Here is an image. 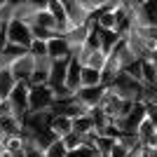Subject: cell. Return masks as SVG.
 <instances>
[{
	"instance_id": "cell-1",
	"label": "cell",
	"mask_w": 157,
	"mask_h": 157,
	"mask_svg": "<svg viewBox=\"0 0 157 157\" xmlns=\"http://www.w3.org/2000/svg\"><path fill=\"white\" fill-rule=\"evenodd\" d=\"M108 87H113L115 92L120 94L122 98H131V101H141V96H143V82L138 78H134V75H129L127 71H120V75L115 78V82L113 85H108Z\"/></svg>"
},
{
	"instance_id": "cell-2",
	"label": "cell",
	"mask_w": 157,
	"mask_h": 157,
	"mask_svg": "<svg viewBox=\"0 0 157 157\" xmlns=\"http://www.w3.org/2000/svg\"><path fill=\"white\" fill-rule=\"evenodd\" d=\"M31 110H52L56 103V89L52 85H31Z\"/></svg>"
},
{
	"instance_id": "cell-3",
	"label": "cell",
	"mask_w": 157,
	"mask_h": 157,
	"mask_svg": "<svg viewBox=\"0 0 157 157\" xmlns=\"http://www.w3.org/2000/svg\"><path fill=\"white\" fill-rule=\"evenodd\" d=\"M148 117V105L143 103V101H136L134 103V108H131L129 113H127L122 120H115L120 124V129H122V134H136L138 127H141V122Z\"/></svg>"
},
{
	"instance_id": "cell-4",
	"label": "cell",
	"mask_w": 157,
	"mask_h": 157,
	"mask_svg": "<svg viewBox=\"0 0 157 157\" xmlns=\"http://www.w3.org/2000/svg\"><path fill=\"white\" fill-rule=\"evenodd\" d=\"M7 42H14V45H21L26 47L33 42V33H31V24L26 21H19V19H12L7 24Z\"/></svg>"
},
{
	"instance_id": "cell-5",
	"label": "cell",
	"mask_w": 157,
	"mask_h": 157,
	"mask_svg": "<svg viewBox=\"0 0 157 157\" xmlns=\"http://www.w3.org/2000/svg\"><path fill=\"white\" fill-rule=\"evenodd\" d=\"M28 94H31V82H17L14 92L10 94V98H12V103H14V110H17V115H19L21 120H24V115H26V113H31V101H28Z\"/></svg>"
},
{
	"instance_id": "cell-6",
	"label": "cell",
	"mask_w": 157,
	"mask_h": 157,
	"mask_svg": "<svg viewBox=\"0 0 157 157\" xmlns=\"http://www.w3.org/2000/svg\"><path fill=\"white\" fill-rule=\"evenodd\" d=\"M33 68H35V56H33L31 52L21 54L19 59H14L12 63H10V71H12V75L19 80V82H28V80H31Z\"/></svg>"
},
{
	"instance_id": "cell-7",
	"label": "cell",
	"mask_w": 157,
	"mask_h": 157,
	"mask_svg": "<svg viewBox=\"0 0 157 157\" xmlns=\"http://www.w3.org/2000/svg\"><path fill=\"white\" fill-rule=\"evenodd\" d=\"M47 54H49V59L56 61V59H71L73 52H71V45H68V40H66L63 33H56L54 38L47 40Z\"/></svg>"
},
{
	"instance_id": "cell-8",
	"label": "cell",
	"mask_w": 157,
	"mask_h": 157,
	"mask_svg": "<svg viewBox=\"0 0 157 157\" xmlns=\"http://www.w3.org/2000/svg\"><path fill=\"white\" fill-rule=\"evenodd\" d=\"M105 94V85H96V87H80L75 92V98H78L82 105L87 108H96L101 103V98Z\"/></svg>"
},
{
	"instance_id": "cell-9",
	"label": "cell",
	"mask_w": 157,
	"mask_h": 157,
	"mask_svg": "<svg viewBox=\"0 0 157 157\" xmlns=\"http://www.w3.org/2000/svg\"><path fill=\"white\" fill-rule=\"evenodd\" d=\"M92 26H94V17H92L89 24L78 26V28H71V31L63 33L66 40H68V45H71V52L73 54H78L80 49H82V45H85V40H87V35H89V31H92Z\"/></svg>"
},
{
	"instance_id": "cell-10",
	"label": "cell",
	"mask_w": 157,
	"mask_h": 157,
	"mask_svg": "<svg viewBox=\"0 0 157 157\" xmlns=\"http://www.w3.org/2000/svg\"><path fill=\"white\" fill-rule=\"evenodd\" d=\"M63 87L68 89V92H73V94L82 87V63H80L75 56H71V61H68V73H66Z\"/></svg>"
},
{
	"instance_id": "cell-11",
	"label": "cell",
	"mask_w": 157,
	"mask_h": 157,
	"mask_svg": "<svg viewBox=\"0 0 157 157\" xmlns=\"http://www.w3.org/2000/svg\"><path fill=\"white\" fill-rule=\"evenodd\" d=\"M49 68H52V59L49 56H40L35 59V68L31 73V85H49Z\"/></svg>"
},
{
	"instance_id": "cell-12",
	"label": "cell",
	"mask_w": 157,
	"mask_h": 157,
	"mask_svg": "<svg viewBox=\"0 0 157 157\" xmlns=\"http://www.w3.org/2000/svg\"><path fill=\"white\" fill-rule=\"evenodd\" d=\"M136 136H138V143L143 145V148H157V129H155V124H152L148 117L141 122Z\"/></svg>"
},
{
	"instance_id": "cell-13",
	"label": "cell",
	"mask_w": 157,
	"mask_h": 157,
	"mask_svg": "<svg viewBox=\"0 0 157 157\" xmlns=\"http://www.w3.org/2000/svg\"><path fill=\"white\" fill-rule=\"evenodd\" d=\"M68 61L71 59H56L52 61V68H49V85L54 89H61L66 82V73H68Z\"/></svg>"
},
{
	"instance_id": "cell-14",
	"label": "cell",
	"mask_w": 157,
	"mask_h": 157,
	"mask_svg": "<svg viewBox=\"0 0 157 157\" xmlns=\"http://www.w3.org/2000/svg\"><path fill=\"white\" fill-rule=\"evenodd\" d=\"M49 129H52L59 138H63L66 134H71V131H73V117L61 115V113H54L52 120H49Z\"/></svg>"
},
{
	"instance_id": "cell-15",
	"label": "cell",
	"mask_w": 157,
	"mask_h": 157,
	"mask_svg": "<svg viewBox=\"0 0 157 157\" xmlns=\"http://www.w3.org/2000/svg\"><path fill=\"white\" fill-rule=\"evenodd\" d=\"M94 26L96 28H103V31H115L117 21H115V12H113V5L110 7H103L94 14Z\"/></svg>"
},
{
	"instance_id": "cell-16",
	"label": "cell",
	"mask_w": 157,
	"mask_h": 157,
	"mask_svg": "<svg viewBox=\"0 0 157 157\" xmlns=\"http://www.w3.org/2000/svg\"><path fill=\"white\" fill-rule=\"evenodd\" d=\"M0 134H2V136L24 134V120H21L19 115H7V117H0Z\"/></svg>"
},
{
	"instance_id": "cell-17",
	"label": "cell",
	"mask_w": 157,
	"mask_h": 157,
	"mask_svg": "<svg viewBox=\"0 0 157 157\" xmlns=\"http://www.w3.org/2000/svg\"><path fill=\"white\" fill-rule=\"evenodd\" d=\"M120 71H122V66H120V61L115 59V56H108V61H105V66L101 68V85H113L115 82V78L120 75Z\"/></svg>"
},
{
	"instance_id": "cell-18",
	"label": "cell",
	"mask_w": 157,
	"mask_h": 157,
	"mask_svg": "<svg viewBox=\"0 0 157 157\" xmlns=\"http://www.w3.org/2000/svg\"><path fill=\"white\" fill-rule=\"evenodd\" d=\"M47 10L52 12V17L56 19L61 33H63V31H66V24H68V10H66V2H63V0H49Z\"/></svg>"
},
{
	"instance_id": "cell-19",
	"label": "cell",
	"mask_w": 157,
	"mask_h": 157,
	"mask_svg": "<svg viewBox=\"0 0 157 157\" xmlns=\"http://www.w3.org/2000/svg\"><path fill=\"white\" fill-rule=\"evenodd\" d=\"M141 82L143 85H157V61L141 59Z\"/></svg>"
},
{
	"instance_id": "cell-20",
	"label": "cell",
	"mask_w": 157,
	"mask_h": 157,
	"mask_svg": "<svg viewBox=\"0 0 157 157\" xmlns=\"http://www.w3.org/2000/svg\"><path fill=\"white\" fill-rule=\"evenodd\" d=\"M96 31H98V38H101V49L105 54H110L117 47V42L122 40V35L117 31H103V28H96Z\"/></svg>"
},
{
	"instance_id": "cell-21",
	"label": "cell",
	"mask_w": 157,
	"mask_h": 157,
	"mask_svg": "<svg viewBox=\"0 0 157 157\" xmlns=\"http://www.w3.org/2000/svg\"><path fill=\"white\" fill-rule=\"evenodd\" d=\"M24 148H26V136H24V134L2 136V150H7L10 155H14V152H24Z\"/></svg>"
},
{
	"instance_id": "cell-22",
	"label": "cell",
	"mask_w": 157,
	"mask_h": 157,
	"mask_svg": "<svg viewBox=\"0 0 157 157\" xmlns=\"http://www.w3.org/2000/svg\"><path fill=\"white\" fill-rule=\"evenodd\" d=\"M17 82H19V80H17V78L12 75L10 66H7V68H0V96H2V98H5V96H10V94L14 92Z\"/></svg>"
},
{
	"instance_id": "cell-23",
	"label": "cell",
	"mask_w": 157,
	"mask_h": 157,
	"mask_svg": "<svg viewBox=\"0 0 157 157\" xmlns=\"http://www.w3.org/2000/svg\"><path fill=\"white\" fill-rule=\"evenodd\" d=\"M73 131H78L80 136H85L89 131H96V122H94V115L87 113V115H80V117L73 120Z\"/></svg>"
},
{
	"instance_id": "cell-24",
	"label": "cell",
	"mask_w": 157,
	"mask_h": 157,
	"mask_svg": "<svg viewBox=\"0 0 157 157\" xmlns=\"http://www.w3.org/2000/svg\"><path fill=\"white\" fill-rule=\"evenodd\" d=\"M33 24H40V26L49 28V31H54V33H61L59 24H56V19L52 17V12H49V10H38V12H35V21H33Z\"/></svg>"
},
{
	"instance_id": "cell-25",
	"label": "cell",
	"mask_w": 157,
	"mask_h": 157,
	"mask_svg": "<svg viewBox=\"0 0 157 157\" xmlns=\"http://www.w3.org/2000/svg\"><path fill=\"white\" fill-rule=\"evenodd\" d=\"M101 85V71L92 66H82V87H96Z\"/></svg>"
},
{
	"instance_id": "cell-26",
	"label": "cell",
	"mask_w": 157,
	"mask_h": 157,
	"mask_svg": "<svg viewBox=\"0 0 157 157\" xmlns=\"http://www.w3.org/2000/svg\"><path fill=\"white\" fill-rule=\"evenodd\" d=\"M115 141H117V138H110V136L98 134V138H96V152H98V157H110V150H113V145H115Z\"/></svg>"
},
{
	"instance_id": "cell-27",
	"label": "cell",
	"mask_w": 157,
	"mask_h": 157,
	"mask_svg": "<svg viewBox=\"0 0 157 157\" xmlns=\"http://www.w3.org/2000/svg\"><path fill=\"white\" fill-rule=\"evenodd\" d=\"M78 2L85 7L89 14H96L98 10H103V7H110L115 0H78Z\"/></svg>"
},
{
	"instance_id": "cell-28",
	"label": "cell",
	"mask_w": 157,
	"mask_h": 157,
	"mask_svg": "<svg viewBox=\"0 0 157 157\" xmlns=\"http://www.w3.org/2000/svg\"><path fill=\"white\" fill-rule=\"evenodd\" d=\"M31 33H33V40H49V38H54V35H56L54 31H49V28H45V26H40V24H31Z\"/></svg>"
},
{
	"instance_id": "cell-29",
	"label": "cell",
	"mask_w": 157,
	"mask_h": 157,
	"mask_svg": "<svg viewBox=\"0 0 157 157\" xmlns=\"http://www.w3.org/2000/svg\"><path fill=\"white\" fill-rule=\"evenodd\" d=\"M61 141H63L66 150H78L80 145H82V136H80L78 131H71V134H66Z\"/></svg>"
},
{
	"instance_id": "cell-30",
	"label": "cell",
	"mask_w": 157,
	"mask_h": 157,
	"mask_svg": "<svg viewBox=\"0 0 157 157\" xmlns=\"http://www.w3.org/2000/svg\"><path fill=\"white\" fill-rule=\"evenodd\" d=\"M28 52H31L35 59H40V56H49V54H47V40H33L31 45H28Z\"/></svg>"
},
{
	"instance_id": "cell-31",
	"label": "cell",
	"mask_w": 157,
	"mask_h": 157,
	"mask_svg": "<svg viewBox=\"0 0 157 157\" xmlns=\"http://www.w3.org/2000/svg\"><path fill=\"white\" fill-rule=\"evenodd\" d=\"M66 152H68V150H66L63 141H61V138H56V141H54V143L45 150V157H66Z\"/></svg>"
},
{
	"instance_id": "cell-32",
	"label": "cell",
	"mask_w": 157,
	"mask_h": 157,
	"mask_svg": "<svg viewBox=\"0 0 157 157\" xmlns=\"http://www.w3.org/2000/svg\"><path fill=\"white\" fill-rule=\"evenodd\" d=\"M7 115H17L14 103H12V98H10V96L0 98V117H7Z\"/></svg>"
},
{
	"instance_id": "cell-33",
	"label": "cell",
	"mask_w": 157,
	"mask_h": 157,
	"mask_svg": "<svg viewBox=\"0 0 157 157\" xmlns=\"http://www.w3.org/2000/svg\"><path fill=\"white\" fill-rule=\"evenodd\" d=\"M24 152H26V157H45V150H42L40 145H35L31 138H26V148H24Z\"/></svg>"
},
{
	"instance_id": "cell-34",
	"label": "cell",
	"mask_w": 157,
	"mask_h": 157,
	"mask_svg": "<svg viewBox=\"0 0 157 157\" xmlns=\"http://www.w3.org/2000/svg\"><path fill=\"white\" fill-rule=\"evenodd\" d=\"M26 2L33 10H47V5H49V0H26Z\"/></svg>"
},
{
	"instance_id": "cell-35",
	"label": "cell",
	"mask_w": 157,
	"mask_h": 157,
	"mask_svg": "<svg viewBox=\"0 0 157 157\" xmlns=\"http://www.w3.org/2000/svg\"><path fill=\"white\" fill-rule=\"evenodd\" d=\"M148 120H150L152 124H155V129H157V103L148 105Z\"/></svg>"
},
{
	"instance_id": "cell-36",
	"label": "cell",
	"mask_w": 157,
	"mask_h": 157,
	"mask_svg": "<svg viewBox=\"0 0 157 157\" xmlns=\"http://www.w3.org/2000/svg\"><path fill=\"white\" fill-rule=\"evenodd\" d=\"M0 150H2V134H0Z\"/></svg>"
},
{
	"instance_id": "cell-37",
	"label": "cell",
	"mask_w": 157,
	"mask_h": 157,
	"mask_svg": "<svg viewBox=\"0 0 157 157\" xmlns=\"http://www.w3.org/2000/svg\"><path fill=\"white\" fill-rule=\"evenodd\" d=\"M0 98H2V96H0Z\"/></svg>"
},
{
	"instance_id": "cell-38",
	"label": "cell",
	"mask_w": 157,
	"mask_h": 157,
	"mask_svg": "<svg viewBox=\"0 0 157 157\" xmlns=\"http://www.w3.org/2000/svg\"><path fill=\"white\" fill-rule=\"evenodd\" d=\"M96 157H98V155H96Z\"/></svg>"
}]
</instances>
